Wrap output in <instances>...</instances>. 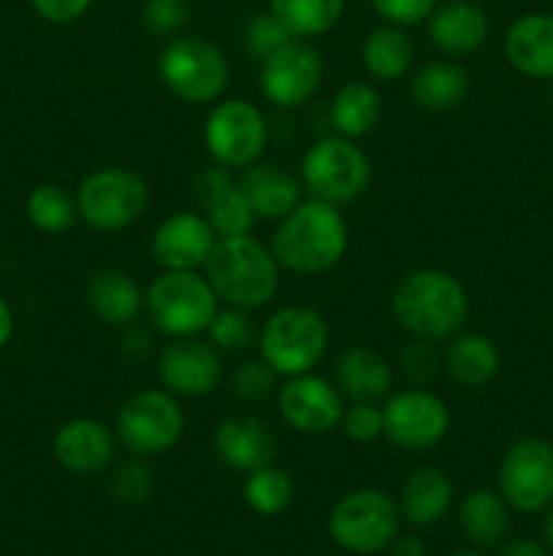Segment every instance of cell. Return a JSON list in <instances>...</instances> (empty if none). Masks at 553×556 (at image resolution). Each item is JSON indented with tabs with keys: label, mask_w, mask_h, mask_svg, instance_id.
<instances>
[{
	"label": "cell",
	"mask_w": 553,
	"mask_h": 556,
	"mask_svg": "<svg viewBox=\"0 0 553 556\" xmlns=\"http://www.w3.org/2000/svg\"><path fill=\"white\" fill-rule=\"evenodd\" d=\"M390 313L396 324L412 337L426 342H448L464 329L470 318V296L464 282L445 269L423 266L396 282L390 293Z\"/></svg>",
	"instance_id": "1"
},
{
	"label": "cell",
	"mask_w": 553,
	"mask_h": 556,
	"mask_svg": "<svg viewBox=\"0 0 553 556\" xmlns=\"http://www.w3.org/2000/svg\"><path fill=\"white\" fill-rule=\"evenodd\" d=\"M347 242L350 231L339 206L309 199L276 223L269 248L280 269L298 277H314L331 271L345 258Z\"/></svg>",
	"instance_id": "2"
},
{
	"label": "cell",
	"mask_w": 553,
	"mask_h": 556,
	"mask_svg": "<svg viewBox=\"0 0 553 556\" xmlns=\"http://www.w3.org/2000/svg\"><path fill=\"white\" fill-rule=\"evenodd\" d=\"M204 275L215 288L220 304L253 309V313L274 302L282 280V269L271 248L260 244L253 233L217 239Z\"/></svg>",
	"instance_id": "3"
},
{
	"label": "cell",
	"mask_w": 553,
	"mask_h": 556,
	"mask_svg": "<svg viewBox=\"0 0 553 556\" xmlns=\"http://www.w3.org/2000/svg\"><path fill=\"white\" fill-rule=\"evenodd\" d=\"M329 342V320L323 318V313L304 304H287L271 313L258 334L260 358L280 378L314 372L325 358Z\"/></svg>",
	"instance_id": "4"
},
{
	"label": "cell",
	"mask_w": 553,
	"mask_h": 556,
	"mask_svg": "<svg viewBox=\"0 0 553 556\" xmlns=\"http://www.w3.org/2000/svg\"><path fill=\"white\" fill-rule=\"evenodd\" d=\"M157 74L179 101L206 106L217 103L231 81V63L215 41L195 33L168 38L157 58Z\"/></svg>",
	"instance_id": "5"
},
{
	"label": "cell",
	"mask_w": 553,
	"mask_h": 556,
	"mask_svg": "<svg viewBox=\"0 0 553 556\" xmlns=\"http://www.w3.org/2000/svg\"><path fill=\"white\" fill-rule=\"evenodd\" d=\"M144 309L152 329L168 340H182L206 334L220 299L201 271H160L146 288Z\"/></svg>",
	"instance_id": "6"
},
{
	"label": "cell",
	"mask_w": 553,
	"mask_h": 556,
	"mask_svg": "<svg viewBox=\"0 0 553 556\" xmlns=\"http://www.w3.org/2000/svg\"><path fill=\"white\" fill-rule=\"evenodd\" d=\"M79 220L98 233H117L144 217L150 206V185L139 172L125 166H103L87 174L76 188Z\"/></svg>",
	"instance_id": "7"
},
{
	"label": "cell",
	"mask_w": 553,
	"mask_h": 556,
	"mask_svg": "<svg viewBox=\"0 0 553 556\" xmlns=\"http://www.w3.org/2000/svg\"><path fill=\"white\" fill-rule=\"evenodd\" d=\"M184 424L188 416L177 396L166 389H144L119 405L114 434L130 456L152 459L168 454L182 440Z\"/></svg>",
	"instance_id": "8"
},
{
	"label": "cell",
	"mask_w": 553,
	"mask_h": 556,
	"mask_svg": "<svg viewBox=\"0 0 553 556\" xmlns=\"http://www.w3.org/2000/svg\"><path fill=\"white\" fill-rule=\"evenodd\" d=\"M401 510L380 489H356L334 503L329 514L331 541L347 554L372 556L385 552L399 535Z\"/></svg>",
	"instance_id": "9"
},
{
	"label": "cell",
	"mask_w": 553,
	"mask_h": 556,
	"mask_svg": "<svg viewBox=\"0 0 553 556\" xmlns=\"http://www.w3.org/2000/svg\"><path fill=\"white\" fill-rule=\"evenodd\" d=\"M372 182V161L345 136H325L314 141L301 161V185L312 199L345 206L361 199Z\"/></svg>",
	"instance_id": "10"
},
{
	"label": "cell",
	"mask_w": 553,
	"mask_h": 556,
	"mask_svg": "<svg viewBox=\"0 0 553 556\" xmlns=\"http://www.w3.org/2000/svg\"><path fill=\"white\" fill-rule=\"evenodd\" d=\"M204 144L211 161L226 168H247L269 144V123L247 98H220L206 114Z\"/></svg>",
	"instance_id": "11"
},
{
	"label": "cell",
	"mask_w": 553,
	"mask_h": 556,
	"mask_svg": "<svg viewBox=\"0 0 553 556\" xmlns=\"http://www.w3.org/2000/svg\"><path fill=\"white\" fill-rule=\"evenodd\" d=\"M385 434L390 445L407 454L432 451L448 438L450 410L445 400L426 386H407L401 391H390L383 402Z\"/></svg>",
	"instance_id": "12"
},
{
	"label": "cell",
	"mask_w": 553,
	"mask_h": 556,
	"mask_svg": "<svg viewBox=\"0 0 553 556\" xmlns=\"http://www.w3.org/2000/svg\"><path fill=\"white\" fill-rule=\"evenodd\" d=\"M497 492L510 510L540 514L553 505V445L542 438H518L499 462Z\"/></svg>",
	"instance_id": "13"
},
{
	"label": "cell",
	"mask_w": 553,
	"mask_h": 556,
	"mask_svg": "<svg viewBox=\"0 0 553 556\" xmlns=\"http://www.w3.org/2000/svg\"><path fill=\"white\" fill-rule=\"evenodd\" d=\"M157 380L160 389L177 400H201L215 394L226 380L222 353L201 337L171 340L157 353Z\"/></svg>",
	"instance_id": "14"
},
{
	"label": "cell",
	"mask_w": 553,
	"mask_h": 556,
	"mask_svg": "<svg viewBox=\"0 0 553 556\" xmlns=\"http://www.w3.org/2000/svg\"><path fill=\"white\" fill-rule=\"evenodd\" d=\"M325 63L307 38H291L260 63V92L276 109H298L318 92Z\"/></svg>",
	"instance_id": "15"
},
{
	"label": "cell",
	"mask_w": 553,
	"mask_h": 556,
	"mask_svg": "<svg viewBox=\"0 0 553 556\" xmlns=\"http://www.w3.org/2000/svg\"><path fill=\"white\" fill-rule=\"evenodd\" d=\"M345 396L336 389L334 380L320 375H293L276 389V410L282 421L298 434L320 438L339 429L345 413Z\"/></svg>",
	"instance_id": "16"
},
{
	"label": "cell",
	"mask_w": 553,
	"mask_h": 556,
	"mask_svg": "<svg viewBox=\"0 0 553 556\" xmlns=\"http://www.w3.org/2000/svg\"><path fill=\"white\" fill-rule=\"evenodd\" d=\"M217 244L204 212H173L163 217L150 239V253L163 271H201Z\"/></svg>",
	"instance_id": "17"
},
{
	"label": "cell",
	"mask_w": 553,
	"mask_h": 556,
	"mask_svg": "<svg viewBox=\"0 0 553 556\" xmlns=\"http://www.w3.org/2000/svg\"><path fill=\"white\" fill-rule=\"evenodd\" d=\"M211 443H215L217 459L228 470L242 472V476H249L266 465H274L276 451H280L276 434L271 432L269 424L253 413H233V416L222 418L217 424Z\"/></svg>",
	"instance_id": "18"
},
{
	"label": "cell",
	"mask_w": 553,
	"mask_h": 556,
	"mask_svg": "<svg viewBox=\"0 0 553 556\" xmlns=\"http://www.w3.org/2000/svg\"><path fill=\"white\" fill-rule=\"evenodd\" d=\"M52 454L74 476H98L112 467L117 434L98 418H70L54 432Z\"/></svg>",
	"instance_id": "19"
},
{
	"label": "cell",
	"mask_w": 553,
	"mask_h": 556,
	"mask_svg": "<svg viewBox=\"0 0 553 556\" xmlns=\"http://www.w3.org/2000/svg\"><path fill=\"white\" fill-rule=\"evenodd\" d=\"M239 190L244 193L247 204L253 206L258 220H274L291 215L301 204L304 185L298 182L296 174L287 172L280 163L255 161L236 177Z\"/></svg>",
	"instance_id": "20"
},
{
	"label": "cell",
	"mask_w": 553,
	"mask_h": 556,
	"mask_svg": "<svg viewBox=\"0 0 553 556\" xmlns=\"http://www.w3.org/2000/svg\"><path fill=\"white\" fill-rule=\"evenodd\" d=\"M426 22L432 43L448 58L475 54L488 41L491 30L488 14L472 0H439Z\"/></svg>",
	"instance_id": "21"
},
{
	"label": "cell",
	"mask_w": 553,
	"mask_h": 556,
	"mask_svg": "<svg viewBox=\"0 0 553 556\" xmlns=\"http://www.w3.org/2000/svg\"><path fill=\"white\" fill-rule=\"evenodd\" d=\"M85 302L101 324L125 329V326L136 324L139 315L144 313L146 291L130 271L106 266L87 280Z\"/></svg>",
	"instance_id": "22"
},
{
	"label": "cell",
	"mask_w": 553,
	"mask_h": 556,
	"mask_svg": "<svg viewBox=\"0 0 553 556\" xmlns=\"http://www.w3.org/2000/svg\"><path fill=\"white\" fill-rule=\"evenodd\" d=\"M334 383L345 400L383 405L394 391V367L374 348L350 345L336 356Z\"/></svg>",
	"instance_id": "23"
},
{
	"label": "cell",
	"mask_w": 553,
	"mask_h": 556,
	"mask_svg": "<svg viewBox=\"0 0 553 556\" xmlns=\"http://www.w3.org/2000/svg\"><path fill=\"white\" fill-rule=\"evenodd\" d=\"M504 58L529 79H553V14L518 16L504 33Z\"/></svg>",
	"instance_id": "24"
},
{
	"label": "cell",
	"mask_w": 553,
	"mask_h": 556,
	"mask_svg": "<svg viewBox=\"0 0 553 556\" xmlns=\"http://www.w3.org/2000/svg\"><path fill=\"white\" fill-rule=\"evenodd\" d=\"M442 369L464 389H486L502 369V353L491 337L480 331H464L450 337L442 351Z\"/></svg>",
	"instance_id": "25"
},
{
	"label": "cell",
	"mask_w": 553,
	"mask_h": 556,
	"mask_svg": "<svg viewBox=\"0 0 553 556\" xmlns=\"http://www.w3.org/2000/svg\"><path fill=\"white\" fill-rule=\"evenodd\" d=\"M396 503L401 519L412 527H432L442 521L453 505V481L439 467L423 465L404 478Z\"/></svg>",
	"instance_id": "26"
},
{
	"label": "cell",
	"mask_w": 553,
	"mask_h": 556,
	"mask_svg": "<svg viewBox=\"0 0 553 556\" xmlns=\"http://www.w3.org/2000/svg\"><path fill=\"white\" fill-rule=\"evenodd\" d=\"M466 96H470V74L455 60L423 63L410 79V98L421 112H453L466 101Z\"/></svg>",
	"instance_id": "27"
},
{
	"label": "cell",
	"mask_w": 553,
	"mask_h": 556,
	"mask_svg": "<svg viewBox=\"0 0 553 556\" xmlns=\"http://www.w3.org/2000/svg\"><path fill=\"white\" fill-rule=\"evenodd\" d=\"M361 63L372 79L396 81L415 65V41L407 27L383 22L363 38Z\"/></svg>",
	"instance_id": "28"
},
{
	"label": "cell",
	"mask_w": 553,
	"mask_h": 556,
	"mask_svg": "<svg viewBox=\"0 0 553 556\" xmlns=\"http://www.w3.org/2000/svg\"><path fill=\"white\" fill-rule=\"evenodd\" d=\"M461 535L475 548H493L504 541L510 530V505L491 489L470 492L459 505Z\"/></svg>",
	"instance_id": "29"
},
{
	"label": "cell",
	"mask_w": 553,
	"mask_h": 556,
	"mask_svg": "<svg viewBox=\"0 0 553 556\" xmlns=\"http://www.w3.org/2000/svg\"><path fill=\"white\" fill-rule=\"evenodd\" d=\"M383 119V98L369 81H347L331 101V125L345 139H363Z\"/></svg>",
	"instance_id": "30"
},
{
	"label": "cell",
	"mask_w": 553,
	"mask_h": 556,
	"mask_svg": "<svg viewBox=\"0 0 553 556\" xmlns=\"http://www.w3.org/2000/svg\"><path fill=\"white\" fill-rule=\"evenodd\" d=\"M347 0H269V11L293 38H318L342 20Z\"/></svg>",
	"instance_id": "31"
},
{
	"label": "cell",
	"mask_w": 553,
	"mask_h": 556,
	"mask_svg": "<svg viewBox=\"0 0 553 556\" xmlns=\"http://www.w3.org/2000/svg\"><path fill=\"white\" fill-rule=\"evenodd\" d=\"M242 494L253 514L271 519V516H280L291 508L293 500H296V483H293L287 470L276 465H266L244 476Z\"/></svg>",
	"instance_id": "32"
},
{
	"label": "cell",
	"mask_w": 553,
	"mask_h": 556,
	"mask_svg": "<svg viewBox=\"0 0 553 556\" xmlns=\"http://www.w3.org/2000/svg\"><path fill=\"white\" fill-rule=\"evenodd\" d=\"M27 220L36 231L41 233H65L74 228L79 220V210H76V195H70L63 185L43 182L30 190L25 201Z\"/></svg>",
	"instance_id": "33"
},
{
	"label": "cell",
	"mask_w": 553,
	"mask_h": 556,
	"mask_svg": "<svg viewBox=\"0 0 553 556\" xmlns=\"http://www.w3.org/2000/svg\"><path fill=\"white\" fill-rule=\"evenodd\" d=\"M201 212H204L206 220L211 223L217 239L247 237V233H253L255 223H258L253 206L247 204V199H244V193L239 190L236 182L228 185V188L220 190L215 199L206 201V204L201 206Z\"/></svg>",
	"instance_id": "34"
},
{
	"label": "cell",
	"mask_w": 553,
	"mask_h": 556,
	"mask_svg": "<svg viewBox=\"0 0 553 556\" xmlns=\"http://www.w3.org/2000/svg\"><path fill=\"white\" fill-rule=\"evenodd\" d=\"M260 326L253 320V309L220 304L215 320L206 329L211 345L220 353H244L258 345Z\"/></svg>",
	"instance_id": "35"
},
{
	"label": "cell",
	"mask_w": 553,
	"mask_h": 556,
	"mask_svg": "<svg viewBox=\"0 0 553 556\" xmlns=\"http://www.w3.org/2000/svg\"><path fill=\"white\" fill-rule=\"evenodd\" d=\"M276 378H280V375H276L263 358H247V362H242L233 369V375L228 378V389H231V394L236 396L239 402H244V405H263V402L271 400V396L276 394V389H280V386H276Z\"/></svg>",
	"instance_id": "36"
},
{
	"label": "cell",
	"mask_w": 553,
	"mask_h": 556,
	"mask_svg": "<svg viewBox=\"0 0 553 556\" xmlns=\"http://www.w3.org/2000/svg\"><path fill=\"white\" fill-rule=\"evenodd\" d=\"M152 489H155V476L141 456L119 462L108 476V492L123 505H141L144 500H150Z\"/></svg>",
	"instance_id": "37"
},
{
	"label": "cell",
	"mask_w": 553,
	"mask_h": 556,
	"mask_svg": "<svg viewBox=\"0 0 553 556\" xmlns=\"http://www.w3.org/2000/svg\"><path fill=\"white\" fill-rule=\"evenodd\" d=\"M291 38L293 36L285 30V25H282L269 9L255 14L253 20L247 22V27H244V49H247V54L255 63H263V60L271 58L276 49L285 47Z\"/></svg>",
	"instance_id": "38"
},
{
	"label": "cell",
	"mask_w": 553,
	"mask_h": 556,
	"mask_svg": "<svg viewBox=\"0 0 553 556\" xmlns=\"http://www.w3.org/2000/svg\"><path fill=\"white\" fill-rule=\"evenodd\" d=\"M193 14V0H144L141 22L150 33L160 38H173L188 27Z\"/></svg>",
	"instance_id": "39"
},
{
	"label": "cell",
	"mask_w": 553,
	"mask_h": 556,
	"mask_svg": "<svg viewBox=\"0 0 553 556\" xmlns=\"http://www.w3.org/2000/svg\"><path fill=\"white\" fill-rule=\"evenodd\" d=\"M399 364L401 375H404L412 386H428L439 378V372H442V351L437 348V342L412 340L407 342V348L401 351Z\"/></svg>",
	"instance_id": "40"
},
{
	"label": "cell",
	"mask_w": 553,
	"mask_h": 556,
	"mask_svg": "<svg viewBox=\"0 0 553 556\" xmlns=\"http://www.w3.org/2000/svg\"><path fill=\"white\" fill-rule=\"evenodd\" d=\"M339 427L352 443H374L385 434L383 405H377V402H350L342 413Z\"/></svg>",
	"instance_id": "41"
},
{
	"label": "cell",
	"mask_w": 553,
	"mask_h": 556,
	"mask_svg": "<svg viewBox=\"0 0 553 556\" xmlns=\"http://www.w3.org/2000/svg\"><path fill=\"white\" fill-rule=\"evenodd\" d=\"M369 3L383 22L410 27L417 22H426L439 5V0H369Z\"/></svg>",
	"instance_id": "42"
},
{
	"label": "cell",
	"mask_w": 553,
	"mask_h": 556,
	"mask_svg": "<svg viewBox=\"0 0 553 556\" xmlns=\"http://www.w3.org/2000/svg\"><path fill=\"white\" fill-rule=\"evenodd\" d=\"M30 5L49 25H70L90 11L92 0H30Z\"/></svg>",
	"instance_id": "43"
},
{
	"label": "cell",
	"mask_w": 553,
	"mask_h": 556,
	"mask_svg": "<svg viewBox=\"0 0 553 556\" xmlns=\"http://www.w3.org/2000/svg\"><path fill=\"white\" fill-rule=\"evenodd\" d=\"M236 182V177L231 174V168L220 166V163H211V166H204L193 179V195L198 201V206H204L206 201L215 199L220 190H226L228 185Z\"/></svg>",
	"instance_id": "44"
},
{
	"label": "cell",
	"mask_w": 553,
	"mask_h": 556,
	"mask_svg": "<svg viewBox=\"0 0 553 556\" xmlns=\"http://www.w3.org/2000/svg\"><path fill=\"white\" fill-rule=\"evenodd\" d=\"M123 353L128 358H144L152 351V334L139 324H130L123 329Z\"/></svg>",
	"instance_id": "45"
},
{
	"label": "cell",
	"mask_w": 553,
	"mask_h": 556,
	"mask_svg": "<svg viewBox=\"0 0 553 556\" xmlns=\"http://www.w3.org/2000/svg\"><path fill=\"white\" fill-rule=\"evenodd\" d=\"M499 556H548V552L542 543L531 541V538H518V541L504 543Z\"/></svg>",
	"instance_id": "46"
},
{
	"label": "cell",
	"mask_w": 553,
	"mask_h": 556,
	"mask_svg": "<svg viewBox=\"0 0 553 556\" xmlns=\"http://www.w3.org/2000/svg\"><path fill=\"white\" fill-rule=\"evenodd\" d=\"M388 548L394 556H426V543L417 535H396Z\"/></svg>",
	"instance_id": "47"
},
{
	"label": "cell",
	"mask_w": 553,
	"mask_h": 556,
	"mask_svg": "<svg viewBox=\"0 0 553 556\" xmlns=\"http://www.w3.org/2000/svg\"><path fill=\"white\" fill-rule=\"evenodd\" d=\"M11 337H14V309H11V304L0 293V351L9 345Z\"/></svg>",
	"instance_id": "48"
},
{
	"label": "cell",
	"mask_w": 553,
	"mask_h": 556,
	"mask_svg": "<svg viewBox=\"0 0 553 556\" xmlns=\"http://www.w3.org/2000/svg\"><path fill=\"white\" fill-rule=\"evenodd\" d=\"M545 541H548V548L553 552V505L548 508V516H545Z\"/></svg>",
	"instance_id": "49"
},
{
	"label": "cell",
	"mask_w": 553,
	"mask_h": 556,
	"mask_svg": "<svg viewBox=\"0 0 553 556\" xmlns=\"http://www.w3.org/2000/svg\"><path fill=\"white\" fill-rule=\"evenodd\" d=\"M450 556H483V554H477V552H455V554H450Z\"/></svg>",
	"instance_id": "50"
},
{
	"label": "cell",
	"mask_w": 553,
	"mask_h": 556,
	"mask_svg": "<svg viewBox=\"0 0 553 556\" xmlns=\"http://www.w3.org/2000/svg\"><path fill=\"white\" fill-rule=\"evenodd\" d=\"M0 503H3V489H0Z\"/></svg>",
	"instance_id": "51"
}]
</instances>
